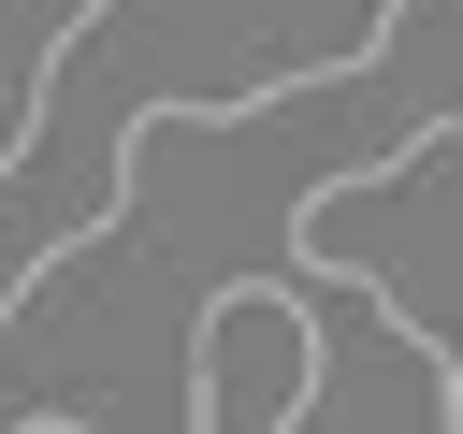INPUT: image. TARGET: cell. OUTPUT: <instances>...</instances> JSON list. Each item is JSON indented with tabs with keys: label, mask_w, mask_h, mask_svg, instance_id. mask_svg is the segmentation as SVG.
I'll return each mask as SVG.
<instances>
[{
	"label": "cell",
	"mask_w": 463,
	"mask_h": 434,
	"mask_svg": "<svg viewBox=\"0 0 463 434\" xmlns=\"http://www.w3.org/2000/svg\"><path fill=\"white\" fill-rule=\"evenodd\" d=\"M0 434H87V420H58V405H43V420H0Z\"/></svg>",
	"instance_id": "3957f363"
},
{
	"label": "cell",
	"mask_w": 463,
	"mask_h": 434,
	"mask_svg": "<svg viewBox=\"0 0 463 434\" xmlns=\"http://www.w3.org/2000/svg\"><path fill=\"white\" fill-rule=\"evenodd\" d=\"M289 434H449V347H434V318L362 304L347 376H333V347H318V391H304Z\"/></svg>",
	"instance_id": "7a4b0ae2"
},
{
	"label": "cell",
	"mask_w": 463,
	"mask_h": 434,
	"mask_svg": "<svg viewBox=\"0 0 463 434\" xmlns=\"http://www.w3.org/2000/svg\"><path fill=\"white\" fill-rule=\"evenodd\" d=\"M318 304L275 289V275H232L188 333V434H289L304 391H318Z\"/></svg>",
	"instance_id": "6da1fadb"
}]
</instances>
